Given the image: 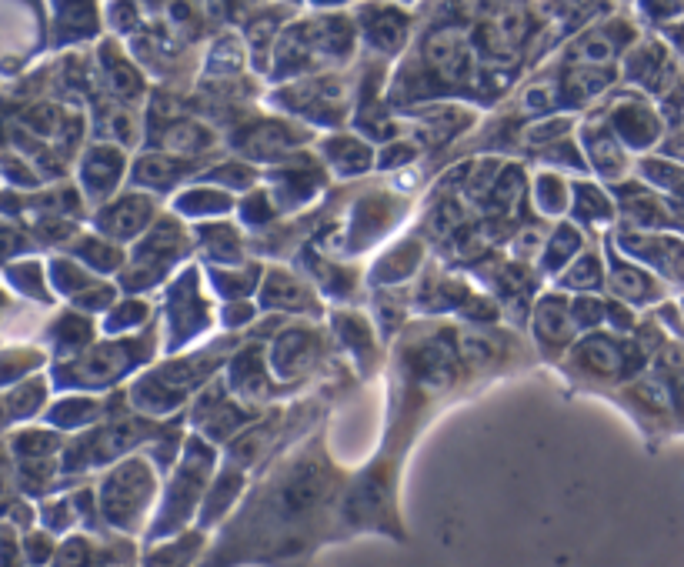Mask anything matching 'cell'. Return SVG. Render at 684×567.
<instances>
[{
  "label": "cell",
  "mask_w": 684,
  "mask_h": 567,
  "mask_svg": "<svg viewBox=\"0 0 684 567\" xmlns=\"http://www.w3.org/2000/svg\"><path fill=\"white\" fill-rule=\"evenodd\" d=\"M424 54H428V61L434 67H441L444 74H454L464 64V41L454 31H441L428 41Z\"/></svg>",
  "instance_id": "cell-1"
},
{
  "label": "cell",
  "mask_w": 684,
  "mask_h": 567,
  "mask_svg": "<svg viewBox=\"0 0 684 567\" xmlns=\"http://www.w3.org/2000/svg\"><path fill=\"white\" fill-rule=\"evenodd\" d=\"M451 357L444 347L438 344H428V347H421L418 357H414V367H418V374H421V381H428V384H441V381H448L451 377Z\"/></svg>",
  "instance_id": "cell-2"
},
{
  "label": "cell",
  "mask_w": 684,
  "mask_h": 567,
  "mask_svg": "<svg viewBox=\"0 0 684 567\" xmlns=\"http://www.w3.org/2000/svg\"><path fill=\"white\" fill-rule=\"evenodd\" d=\"M207 141H211V134L191 121L174 124V131H167V137H164V144L171 147V151H201Z\"/></svg>",
  "instance_id": "cell-3"
},
{
  "label": "cell",
  "mask_w": 684,
  "mask_h": 567,
  "mask_svg": "<svg viewBox=\"0 0 684 567\" xmlns=\"http://www.w3.org/2000/svg\"><path fill=\"white\" fill-rule=\"evenodd\" d=\"M317 494H321V477H317L314 471L294 477V481L287 484V507H291V511H301V507L314 504Z\"/></svg>",
  "instance_id": "cell-4"
},
{
  "label": "cell",
  "mask_w": 684,
  "mask_h": 567,
  "mask_svg": "<svg viewBox=\"0 0 684 567\" xmlns=\"http://www.w3.org/2000/svg\"><path fill=\"white\" fill-rule=\"evenodd\" d=\"M581 361H588L591 367H598V371H618L621 357H618V351H614L611 344H604V341H591V344L581 351Z\"/></svg>",
  "instance_id": "cell-5"
},
{
  "label": "cell",
  "mask_w": 684,
  "mask_h": 567,
  "mask_svg": "<svg viewBox=\"0 0 684 567\" xmlns=\"http://www.w3.org/2000/svg\"><path fill=\"white\" fill-rule=\"evenodd\" d=\"M114 171H117V157L114 154L107 157L104 147H101V151H97L91 161H87V184H91V187H101L104 184L107 187V184L114 181Z\"/></svg>",
  "instance_id": "cell-6"
},
{
  "label": "cell",
  "mask_w": 684,
  "mask_h": 567,
  "mask_svg": "<svg viewBox=\"0 0 684 567\" xmlns=\"http://www.w3.org/2000/svg\"><path fill=\"white\" fill-rule=\"evenodd\" d=\"M581 57H584V61H591V64H604L611 57V44L604 41V37L594 34V37H588V41L581 44Z\"/></svg>",
  "instance_id": "cell-7"
},
{
  "label": "cell",
  "mask_w": 684,
  "mask_h": 567,
  "mask_svg": "<svg viewBox=\"0 0 684 567\" xmlns=\"http://www.w3.org/2000/svg\"><path fill=\"white\" fill-rule=\"evenodd\" d=\"M464 354H468L471 361H488V357L494 354V347H488L484 341H471L468 337V341H464Z\"/></svg>",
  "instance_id": "cell-8"
},
{
  "label": "cell",
  "mask_w": 684,
  "mask_h": 567,
  "mask_svg": "<svg viewBox=\"0 0 684 567\" xmlns=\"http://www.w3.org/2000/svg\"><path fill=\"white\" fill-rule=\"evenodd\" d=\"M7 487H11V471H7V467L0 464V497L7 494Z\"/></svg>",
  "instance_id": "cell-9"
},
{
  "label": "cell",
  "mask_w": 684,
  "mask_h": 567,
  "mask_svg": "<svg viewBox=\"0 0 684 567\" xmlns=\"http://www.w3.org/2000/svg\"><path fill=\"white\" fill-rule=\"evenodd\" d=\"M237 4H251V0H237Z\"/></svg>",
  "instance_id": "cell-10"
}]
</instances>
